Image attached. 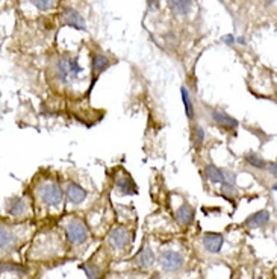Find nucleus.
<instances>
[{
	"label": "nucleus",
	"mask_w": 277,
	"mask_h": 279,
	"mask_svg": "<svg viewBox=\"0 0 277 279\" xmlns=\"http://www.w3.org/2000/svg\"><path fill=\"white\" fill-rule=\"evenodd\" d=\"M67 238H68V242L71 244H84L87 240H88V231L85 228V225L82 222H79V220H73L67 225Z\"/></svg>",
	"instance_id": "obj_1"
},
{
	"label": "nucleus",
	"mask_w": 277,
	"mask_h": 279,
	"mask_svg": "<svg viewBox=\"0 0 277 279\" xmlns=\"http://www.w3.org/2000/svg\"><path fill=\"white\" fill-rule=\"evenodd\" d=\"M159 264L165 272H177L184 267V256L177 252L167 250L159 256Z\"/></svg>",
	"instance_id": "obj_2"
},
{
	"label": "nucleus",
	"mask_w": 277,
	"mask_h": 279,
	"mask_svg": "<svg viewBox=\"0 0 277 279\" xmlns=\"http://www.w3.org/2000/svg\"><path fill=\"white\" fill-rule=\"evenodd\" d=\"M41 199L47 207H56L62 201V190L58 184L50 182L43 185L41 188Z\"/></svg>",
	"instance_id": "obj_3"
},
{
	"label": "nucleus",
	"mask_w": 277,
	"mask_h": 279,
	"mask_svg": "<svg viewBox=\"0 0 277 279\" xmlns=\"http://www.w3.org/2000/svg\"><path fill=\"white\" fill-rule=\"evenodd\" d=\"M132 242V234L126 228H115L109 234V244L114 249H126Z\"/></svg>",
	"instance_id": "obj_4"
},
{
	"label": "nucleus",
	"mask_w": 277,
	"mask_h": 279,
	"mask_svg": "<svg viewBox=\"0 0 277 279\" xmlns=\"http://www.w3.org/2000/svg\"><path fill=\"white\" fill-rule=\"evenodd\" d=\"M211 117H212V120L218 125L220 128L226 129V131H233L238 128L240 122L236 120V118H233L232 115H229L227 112L224 111H220V109H214L211 112Z\"/></svg>",
	"instance_id": "obj_5"
},
{
	"label": "nucleus",
	"mask_w": 277,
	"mask_h": 279,
	"mask_svg": "<svg viewBox=\"0 0 277 279\" xmlns=\"http://www.w3.org/2000/svg\"><path fill=\"white\" fill-rule=\"evenodd\" d=\"M64 22L67 26H71L77 31H85L87 25H85V20L82 18V15L79 14L76 9L73 8H65L64 9Z\"/></svg>",
	"instance_id": "obj_6"
},
{
	"label": "nucleus",
	"mask_w": 277,
	"mask_h": 279,
	"mask_svg": "<svg viewBox=\"0 0 277 279\" xmlns=\"http://www.w3.org/2000/svg\"><path fill=\"white\" fill-rule=\"evenodd\" d=\"M223 235L221 234H216V232H208L203 237V246L208 252L211 253H218L223 247Z\"/></svg>",
	"instance_id": "obj_7"
},
{
	"label": "nucleus",
	"mask_w": 277,
	"mask_h": 279,
	"mask_svg": "<svg viewBox=\"0 0 277 279\" xmlns=\"http://www.w3.org/2000/svg\"><path fill=\"white\" fill-rule=\"evenodd\" d=\"M87 196H88V193H87V190L84 187H81V185L76 184V182H71V181L67 184V197H68V201L71 204H81V202H84L85 199H87Z\"/></svg>",
	"instance_id": "obj_8"
},
{
	"label": "nucleus",
	"mask_w": 277,
	"mask_h": 279,
	"mask_svg": "<svg viewBox=\"0 0 277 279\" xmlns=\"http://www.w3.org/2000/svg\"><path fill=\"white\" fill-rule=\"evenodd\" d=\"M135 263L140 266L141 269L152 267L154 264V253H153V250L149 246H146L144 249H141L140 252L136 253V256H135Z\"/></svg>",
	"instance_id": "obj_9"
},
{
	"label": "nucleus",
	"mask_w": 277,
	"mask_h": 279,
	"mask_svg": "<svg viewBox=\"0 0 277 279\" xmlns=\"http://www.w3.org/2000/svg\"><path fill=\"white\" fill-rule=\"evenodd\" d=\"M176 220L182 226H189L194 222V209L188 204H184L179 209L176 211Z\"/></svg>",
	"instance_id": "obj_10"
},
{
	"label": "nucleus",
	"mask_w": 277,
	"mask_h": 279,
	"mask_svg": "<svg viewBox=\"0 0 277 279\" xmlns=\"http://www.w3.org/2000/svg\"><path fill=\"white\" fill-rule=\"evenodd\" d=\"M205 173L212 184H223L226 182V170L216 167L214 164H208L205 169Z\"/></svg>",
	"instance_id": "obj_11"
},
{
	"label": "nucleus",
	"mask_w": 277,
	"mask_h": 279,
	"mask_svg": "<svg viewBox=\"0 0 277 279\" xmlns=\"http://www.w3.org/2000/svg\"><path fill=\"white\" fill-rule=\"evenodd\" d=\"M268 222H270V212L267 209H262V211L251 214L246 220V225L250 226V228H258V226L267 225Z\"/></svg>",
	"instance_id": "obj_12"
},
{
	"label": "nucleus",
	"mask_w": 277,
	"mask_h": 279,
	"mask_svg": "<svg viewBox=\"0 0 277 279\" xmlns=\"http://www.w3.org/2000/svg\"><path fill=\"white\" fill-rule=\"evenodd\" d=\"M115 188L123 194H136V185L129 176H120L115 181Z\"/></svg>",
	"instance_id": "obj_13"
},
{
	"label": "nucleus",
	"mask_w": 277,
	"mask_h": 279,
	"mask_svg": "<svg viewBox=\"0 0 277 279\" xmlns=\"http://www.w3.org/2000/svg\"><path fill=\"white\" fill-rule=\"evenodd\" d=\"M171 11L179 15H186L192 8V0H167Z\"/></svg>",
	"instance_id": "obj_14"
},
{
	"label": "nucleus",
	"mask_w": 277,
	"mask_h": 279,
	"mask_svg": "<svg viewBox=\"0 0 277 279\" xmlns=\"http://www.w3.org/2000/svg\"><path fill=\"white\" fill-rule=\"evenodd\" d=\"M111 66L109 59L105 56V55H94L92 56V73H94V77L97 79L98 74L103 73L108 67Z\"/></svg>",
	"instance_id": "obj_15"
},
{
	"label": "nucleus",
	"mask_w": 277,
	"mask_h": 279,
	"mask_svg": "<svg viewBox=\"0 0 277 279\" xmlns=\"http://www.w3.org/2000/svg\"><path fill=\"white\" fill-rule=\"evenodd\" d=\"M244 158H246V163L251 167H254V169H265L267 167V161L256 152H248V153H246Z\"/></svg>",
	"instance_id": "obj_16"
},
{
	"label": "nucleus",
	"mask_w": 277,
	"mask_h": 279,
	"mask_svg": "<svg viewBox=\"0 0 277 279\" xmlns=\"http://www.w3.org/2000/svg\"><path fill=\"white\" fill-rule=\"evenodd\" d=\"M26 211V202L25 199L18 197V199H12L8 204V212L12 214V215H20Z\"/></svg>",
	"instance_id": "obj_17"
},
{
	"label": "nucleus",
	"mask_w": 277,
	"mask_h": 279,
	"mask_svg": "<svg viewBox=\"0 0 277 279\" xmlns=\"http://www.w3.org/2000/svg\"><path fill=\"white\" fill-rule=\"evenodd\" d=\"M181 94H182V102H184V106H185L186 117L189 118V120H192L194 118V105H192L191 96H189V91L186 90V87L181 88Z\"/></svg>",
	"instance_id": "obj_18"
},
{
	"label": "nucleus",
	"mask_w": 277,
	"mask_h": 279,
	"mask_svg": "<svg viewBox=\"0 0 277 279\" xmlns=\"http://www.w3.org/2000/svg\"><path fill=\"white\" fill-rule=\"evenodd\" d=\"M15 242V235L5 226H0V249H5L12 246Z\"/></svg>",
	"instance_id": "obj_19"
},
{
	"label": "nucleus",
	"mask_w": 277,
	"mask_h": 279,
	"mask_svg": "<svg viewBox=\"0 0 277 279\" xmlns=\"http://www.w3.org/2000/svg\"><path fill=\"white\" fill-rule=\"evenodd\" d=\"M81 269L87 273V278L88 279H100L102 273H100V269L94 264H82Z\"/></svg>",
	"instance_id": "obj_20"
},
{
	"label": "nucleus",
	"mask_w": 277,
	"mask_h": 279,
	"mask_svg": "<svg viewBox=\"0 0 277 279\" xmlns=\"http://www.w3.org/2000/svg\"><path fill=\"white\" fill-rule=\"evenodd\" d=\"M203 140H205V131L200 125L194 126V131H192V141H194V146L195 147H200L203 144Z\"/></svg>",
	"instance_id": "obj_21"
},
{
	"label": "nucleus",
	"mask_w": 277,
	"mask_h": 279,
	"mask_svg": "<svg viewBox=\"0 0 277 279\" xmlns=\"http://www.w3.org/2000/svg\"><path fill=\"white\" fill-rule=\"evenodd\" d=\"M6 272H17V273H25L26 270L22 267V266H18V264H14V263H2L0 264V273H6Z\"/></svg>",
	"instance_id": "obj_22"
},
{
	"label": "nucleus",
	"mask_w": 277,
	"mask_h": 279,
	"mask_svg": "<svg viewBox=\"0 0 277 279\" xmlns=\"http://www.w3.org/2000/svg\"><path fill=\"white\" fill-rule=\"evenodd\" d=\"M67 69H68V71H70V74H71V77H74V76H77L79 73L82 71V67L79 66V63H77V59H67Z\"/></svg>",
	"instance_id": "obj_23"
},
{
	"label": "nucleus",
	"mask_w": 277,
	"mask_h": 279,
	"mask_svg": "<svg viewBox=\"0 0 277 279\" xmlns=\"http://www.w3.org/2000/svg\"><path fill=\"white\" fill-rule=\"evenodd\" d=\"M31 2L38 8V9H49L55 3V0H31Z\"/></svg>",
	"instance_id": "obj_24"
},
{
	"label": "nucleus",
	"mask_w": 277,
	"mask_h": 279,
	"mask_svg": "<svg viewBox=\"0 0 277 279\" xmlns=\"http://www.w3.org/2000/svg\"><path fill=\"white\" fill-rule=\"evenodd\" d=\"M223 41H224L226 44H233V43H236V39H235L233 35H224V36H223Z\"/></svg>",
	"instance_id": "obj_25"
},
{
	"label": "nucleus",
	"mask_w": 277,
	"mask_h": 279,
	"mask_svg": "<svg viewBox=\"0 0 277 279\" xmlns=\"http://www.w3.org/2000/svg\"><path fill=\"white\" fill-rule=\"evenodd\" d=\"M267 167L273 176H276V163H267Z\"/></svg>",
	"instance_id": "obj_26"
},
{
	"label": "nucleus",
	"mask_w": 277,
	"mask_h": 279,
	"mask_svg": "<svg viewBox=\"0 0 277 279\" xmlns=\"http://www.w3.org/2000/svg\"><path fill=\"white\" fill-rule=\"evenodd\" d=\"M238 43H240V44H246V39H244L243 36H240V38H238Z\"/></svg>",
	"instance_id": "obj_27"
},
{
	"label": "nucleus",
	"mask_w": 277,
	"mask_h": 279,
	"mask_svg": "<svg viewBox=\"0 0 277 279\" xmlns=\"http://www.w3.org/2000/svg\"><path fill=\"white\" fill-rule=\"evenodd\" d=\"M268 2H270V3H271V2H274V0H268Z\"/></svg>",
	"instance_id": "obj_28"
}]
</instances>
